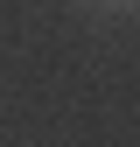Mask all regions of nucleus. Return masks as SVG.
Segmentation results:
<instances>
[{"label": "nucleus", "mask_w": 140, "mask_h": 147, "mask_svg": "<svg viewBox=\"0 0 140 147\" xmlns=\"http://www.w3.org/2000/svg\"><path fill=\"white\" fill-rule=\"evenodd\" d=\"M112 7H119V0H112Z\"/></svg>", "instance_id": "1"}]
</instances>
